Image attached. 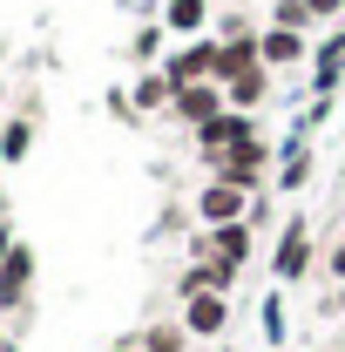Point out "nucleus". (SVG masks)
<instances>
[{
  "label": "nucleus",
  "mask_w": 345,
  "mask_h": 352,
  "mask_svg": "<svg viewBox=\"0 0 345 352\" xmlns=\"http://www.w3.org/2000/svg\"><path fill=\"white\" fill-rule=\"evenodd\" d=\"M216 352H237V346H216Z\"/></svg>",
  "instance_id": "cd10ccee"
},
{
  "label": "nucleus",
  "mask_w": 345,
  "mask_h": 352,
  "mask_svg": "<svg viewBox=\"0 0 345 352\" xmlns=\"http://www.w3.org/2000/svg\"><path fill=\"white\" fill-rule=\"evenodd\" d=\"M251 68H258V34H244V41H216V68H210L216 88H230L237 75H251Z\"/></svg>",
  "instance_id": "2eb2a0df"
},
{
  "label": "nucleus",
  "mask_w": 345,
  "mask_h": 352,
  "mask_svg": "<svg viewBox=\"0 0 345 352\" xmlns=\"http://www.w3.org/2000/svg\"><path fill=\"white\" fill-rule=\"evenodd\" d=\"M258 61L278 75V68H304L311 61V41H304L298 28H264L258 34Z\"/></svg>",
  "instance_id": "9b49d317"
},
{
  "label": "nucleus",
  "mask_w": 345,
  "mask_h": 352,
  "mask_svg": "<svg viewBox=\"0 0 345 352\" xmlns=\"http://www.w3.org/2000/svg\"><path fill=\"white\" fill-rule=\"evenodd\" d=\"M170 102H176V88L163 82V68H156V75H142V82H135V95H129L135 116H149V109H170Z\"/></svg>",
  "instance_id": "412c9836"
},
{
  "label": "nucleus",
  "mask_w": 345,
  "mask_h": 352,
  "mask_svg": "<svg viewBox=\"0 0 345 352\" xmlns=\"http://www.w3.org/2000/svg\"><path fill=\"white\" fill-rule=\"evenodd\" d=\"M304 7H311V21H339L345 14V0H304Z\"/></svg>",
  "instance_id": "393cba45"
},
{
  "label": "nucleus",
  "mask_w": 345,
  "mask_h": 352,
  "mask_svg": "<svg viewBox=\"0 0 345 352\" xmlns=\"http://www.w3.org/2000/svg\"><path fill=\"white\" fill-rule=\"evenodd\" d=\"M332 116H339V95H311V102H304V116L291 122V135H298V142H311V135L325 129Z\"/></svg>",
  "instance_id": "aec40b11"
},
{
  "label": "nucleus",
  "mask_w": 345,
  "mask_h": 352,
  "mask_svg": "<svg viewBox=\"0 0 345 352\" xmlns=\"http://www.w3.org/2000/svg\"><path fill=\"white\" fill-rule=\"evenodd\" d=\"M203 170H210L216 183H237V190L264 197V190H271V170H278V149H271L264 135H251V142H237V149H223V156H203Z\"/></svg>",
  "instance_id": "f257e3e1"
},
{
  "label": "nucleus",
  "mask_w": 345,
  "mask_h": 352,
  "mask_svg": "<svg viewBox=\"0 0 345 352\" xmlns=\"http://www.w3.org/2000/svg\"><path fill=\"white\" fill-rule=\"evenodd\" d=\"M325 311H339V318H345V285H339V292H325Z\"/></svg>",
  "instance_id": "a878e982"
},
{
  "label": "nucleus",
  "mask_w": 345,
  "mask_h": 352,
  "mask_svg": "<svg viewBox=\"0 0 345 352\" xmlns=\"http://www.w3.org/2000/svg\"><path fill=\"white\" fill-rule=\"evenodd\" d=\"M203 292L237 298V264H223V258H183V271H176V298H203Z\"/></svg>",
  "instance_id": "6e6552de"
},
{
  "label": "nucleus",
  "mask_w": 345,
  "mask_h": 352,
  "mask_svg": "<svg viewBox=\"0 0 345 352\" xmlns=\"http://www.w3.org/2000/svg\"><path fill=\"white\" fill-rule=\"evenodd\" d=\"M258 129V116H244V109H223V116H210L203 129H190V142H197V163L203 156H223V149H237V142H251Z\"/></svg>",
  "instance_id": "0eeeda50"
},
{
  "label": "nucleus",
  "mask_w": 345,
  "mask_h": 352,
  "mask_svg": "<svg viewBox=\"0 0 345 352\" xmlns=\"http://www.w3.org/2000/svg\"><path fill=\"white\" fill-rule=\"evenodd\" d=\"M230 102H223V88L216 82H190V88H176V102H170V116L183 122V129H203L210 116H223Z\"/></svg>",
  "instance_id": "9d476101"
},
{
  "label": "nucleus",
  "mask_w": 345,
  "mask_h": 352,
  "mask_svg": "<svg viewBox=\"0 0 345 352\" xmlns=\"http://www.w3.org/2000/svg\"><path fill=\"white\" fill-rule=\"evenodd\" d=\"M156 68H163V82H170V88L210 82V68H216V34H197V41H183L176 54H163Z\"/></svg>",
  "instance_id": "1a4fd4ad"
},
{
  "label": "nucleus",
  "mask_w": 345,
  "mask_h": 352,
  "mask_svg": "<svg viewBox=\"0 0 345 352\" xmlns=\"http://www.w3.org/2000/svg\"><path fill=\"white\" fill-rule=\"evenodd\" d=\"M311 95H339V82H345V28H332V41L325 47H311Z\"/></svg>",
  "instance_id": "ddd939ff"
},
{
  "label": "nucleus",
  "mask_w": 345,
  "mask_h": 352,
  "mask_svg": "<svg viewBox=\"0 0 345 352\" xmlns=\"http://www.w3.org/2000/svg\"><path fill=\"white\" fill-rule=\"evenodd\" d=\"M27 149H34V116H7L0 122V170L27 163Z\"/></svg>",
  "instance_id": "a211bd4d"
},
{
  "label": "nucleus",
  "mask_w": 345,
  "mask_h": 352,
  "mask_svg": "<svg viewBox=\"0 0 345 352\" xmlns=\"http://www.w3.org/2000/svg\"><path fill=\"white\" fill-rule=\"evenodd\" d=\"M197 339L183 332V318H156V325H142L135 332V352H190Z\"/></svg>",
  "instance_id": "f3484780"
},
{
  "label": "nucleus",
  "mask_w": 345,
  "mask_h": 352,
  "mask_svg": "<svg viewBox=\"0 0 345 352\" xmlns=\"http://www.w3.org/2000/svg\"><path fill=\"white\" fill-rule=\"evenodd\" d=\"M251 190H237V183H216V176H203V190L190 197V210H197V223L203 230H216V223H237V217H251Z\"/></svg>",
  "instance_id": "39448f33"
},
{
  "label": "nucleus",
  "mask_w": 345,
  "mask_h": 352,
  "mask_svg": "<svg viewBox=\"0 0 345 352\" xmlns=\"http://www.w3.org/2000/svg\"><path fill=\"white\" fill-rule=\"evenodd\" d=\"M27 318H34V244L21 237V244H14V258L0 264V325H7V332H21Z\"/></svg>",
  "instance_id": "7ed1b4c3"
},
{
  "label": "nucleus",
  "mask_w": 345,
  "mask_h": 352,
  "mask_svg": "<svg viewBox=\"0 0 345 352\" xmlns=\"http://www.w3.org/2000/svg\"><path fill=\"white\" fill-rule=\"evenodd\" d=\"M163 34H170L163 21H156V28H142V34L129 41V54H135V61H163V54H156V47H163Z\"/></svg>",
  "instance_id": "5701e85b"
},
{
  "label": "nucleus",
  "mask_w": 345,
  "mask_h": 352,
  "mask_svg": "<svg viewBox=\"0 0 345 352\" xmlns=\"http://www.w3.org/2000/svg\"><path fill=\"white\" fill-rule=\"evenodd\" d=\"M237 325V305L230 298H216V292H203V298H183V332L197 339V346H223V332Z\"/></svg>",
  "instance_id": "423d86ee"
},
{
  "label": "nucleus",
  "mask_w": 345,
  "mask_h": 352,
  "mask_svg": "<svg viewBox=\"0 0 345 352\" xmlns=\"http://www.w3.org/2000/svg\"><path fill=\"white\" fill-rule=\"evenodd\" d=\"M318 278H325L332 292H339V285H345V237H339V244H332V251H325V258H318Z\"/></svg>",
  "instance_id": "b1692460"
},
{
  "label": "nucleus",
  "mask_w": 345,
  "mask_h": 352,
  "mask_svg": "<svg viewBox=\"0 0 345 352\" xmlns=\"http://www.w3.org/2000/svg\"><path fill=\"white\" fill-rule=\"evenodd\" d=\"M258 332H264V346H271V352L291 346V305H285V285H271V292L258 298Z\"/></svg>",
  "instance_id": "4468645a"
},
{
  "label": "nucleus",
  "mask_w": 345,
  "mask_h": 352,
  "mask_svg": "<svg viewBox=\"0 0 345 352\" xmlns=\"http://www.w3.org/2000/svg\"><path fill=\"white\" fill-rule=\"evenodd\" d=\"M264 95H271V68H264V61L251 68V75H237V82L223 88V102H230V109H244V116H258Z\"/></svg>",
  "instance_id": "6ab92c4d"
},
{
  "label": "nucleus",
  "mask_w": 345,
  "mask_h": 352,
  "mask_svg": "<svg viewBox=\"0 0 345 352\" xmlns=\"http://www.w3.org/2000/svg\"><path fill=\"white\" fill-rule=\"evenodd\" d=\"M318 278V244H311V223L304 217H285L278 223V244H271V285H304Z\"/></svg>",
  "instance_id": "f03ea898"
},
{
  "label": "nucleus",
  "mask_w": 345,
  "mask_h": 352,
  "mask_svg": "<svg viewBox=\"0 0 345 352\" xmlns=\"http://www.w3.org/2000/svg\"><path fill=\"white\" fill-rule=\"evenodd\" d=\"M271 28H311V7H304V0H278V7H271Z\"/></svg>",
  "instance_id": "4be33fe9"
},
{
  "label": "nucleus",
  "mask_w": 345,
  "mask_h": 352,
  "mask_svg": "<svg viewBox=\"0 0 345 352\" xmlns=\"http://www.w3.org/2000/svg\"><path fill=\"white\" fill-rule=\"evenodd\" d=\"M258 352H271V346H258Z\"/></svg>",
  "instance_id": "c85d7f7f"
},
{
  "label": "nucleus",
  "mask_w": 345,
  "mask_h": 352,
  "mask_svg": "<svg viewBox=\"0 0 345 352\" xmlns=\"http://www.w3.org/2000/svg\"><path fill=\"white\" fill-rule=\"evenodd\" d=\"M304 183H311V142L285 135V142H278V170H271V190H278V197H298Z\"/></svg>",
  "instance_id": "f8f14e48"
},
{
  "label": "nucleus",
  "mask_w": 345,
  "mask_h": 352,
  "mask_svg": "<svg viewBox=\"0 0 345 352\" xmlns=\"http://www.w3.org/2000/svg\"><path fill=\"white\" fill-rule=\"evenodd\" d=\"M7 352H21V346H14V339H7Z\"/></svg>",
  "instance_id": "bb28decb"
},
{
  "label": "nucleus",
  "mask_w": 345,
  "mask_h": 352,
  "mask_svg": "<svg viewBox=\"0 0 345 352\" xmlns=\"http://www.w3.org/2000/svg\"><path fill=\"white\" fill-rule=\"evenodd\" d=\"M163 28L183 34V41H197L210 28V0H163Z\"/></svg>",
  "instance_id": "dca6fc26"
},
{
  "label": "nucleus",
  "mask_w": 345,
  "mask_h": 352,
  "mask_svg": "<svg viewBox=\"0 0 345 352\" xmlns=\"http://www.w3.org/2000/svg\"><path fill=\"white\" fill-rule=\"evenodd\" d=\"M190 258H223V264H244L258 258V230H251V217L237 223H216V230H203V237H190Z\"/></svg>",
  "instance_id": "20e7f679"
}]
</instances>
